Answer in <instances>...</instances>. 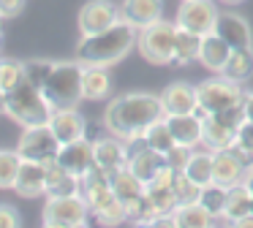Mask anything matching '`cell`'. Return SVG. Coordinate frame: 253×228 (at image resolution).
<instances>
[{"mask_svg":"<svg viewBox=\"0 0 253 228\" xmlns=\"http://www.w3.org/2000/svg\"><path fill=\"white\" fill-rule=\"evenodd\" d=\"M0 43H3V36H0Z\"/></svg>","mask_w":253,"mask_h":228,"instance_id":"c3c4849f","label":"cell"},{"mask_svg":"<svg viewBox=\"0 0 253 228\" xmlns=\"http://www.w3.org/2000/svg\"><path fill=\"white\" fill-rule=\"evenodd\" d=\"M17 150L25 160L49 163V160H55L57 152H60V139L55 136L52 125H33V128H25V133L19 136Z\"/></svg>","mask_w":253,"mask_h":228,"instance_id":"30bf717a","label":"cell"},{"mask_svg":"<svg viewBox=\"0 0 253 228\" xmlns=\"http://www.w3.org/2000/svg\"><path fill=\"white\" fill-rule=\"evenodd\" d=\"M139 41V30L120 19L112 27L95 33V36H82L77 43V60L79 63H93V65H112L117 60H123Z\"/></svg>","mask_w":253,"mask_h":228,"instance_id":"7a4b0ae2","label":"cell"},{"mask_svg":"<svg viewBox=\"0 0 253 228\" xmlns=\"http://www.w3.org/2000/svg\"><path fill=\"white\" fill-rule=\"evenodd\" d=\"M82 68L84 65L71 63V60H63V63H55L49 79L44 84V95L49 98V103L55 109H71L77 106L84 98L82 92Z\"/></svg>","mask_w":253,"mask_h":228,"instance_id":"5b68a950","label":"cell"},{"mask_svg":"<svg viewBox=\"0 0 253 228\" xmlns=\"http://www.w3.org/2000/svg\"><path fill=\"white\" fill-rule=\"evenodd\" d=\"M120 19V8L112 0H87L79 8V33L82 36H95V33L112 27Z\"/></svg>","mask_w":253,"mask_h":228,"instance_id":"7c38bea8","label":"cell"},{"mask_svg":"<svg viewBox=\"0 0 253 228\" xmlns=\"http://www.w3.org/2000/svg\"><path fill=\"white\" fill-rule=\"evenodd\" d=\"M120 16L131 22L136 30H142V27L164 19V0H123Z\"/></svg>","mask_w":253,"mask_h":228,"instance_id":"e0dca14e","label":"cell"},{"mask_svg":"<svg viewBox=\"0 0 253 228\" xmlns=\"http://www.w3.org/2000/svg\"><path fill=\"white\" fill-rule=\"evenodd\" d=\"M49 125H52V130H55V136L60 139V144L74 141V139H82L84 130H87V119L77 112V106H71V109H55Z\"/></svg>","mask_w":253,"mask_h":228,"instance_id":"ffe728a7","label":"cell"},{"mask_svg":"<svg viewBox=\"0 0 253 228\" xmlns=\"http://www.w3.org/2000/svg\"><path fill=\"white\" fill-rule=\"evenodd\" d=\"M161 101H164L166 114H188L196 112L199 106V90L188 81H174L161 92Z\"/></svg>","mask_w":253,"mask_h":228,"instance_id":"ac0fdd59","label":"cell"},{"mask_svg":"<svg viewBox=\"0 0 253 228\" xmlns=\"http://www.w3.org/2000/svg\"><path fill=\"white\" fill-rule=\"evenodd\" d=\"M171 188H174V195H177V201H180V204H193V201H199V195H202V185L193 182V179L185 174V168L174 171ZM180 204H177V206H180Z\"/></svg>","mask_w":253,"mask_h":228,"instance_id":"8d00e7d4","label":"cell"},{"mask_svg":"<svg viewBox=\"0 0 253 228\" xmlns=\"http://www.w3.org/2000/svg\"><path fill=\"white\" fill-rule=\"evenodd\" d=\"M251 212H253V204H251Z\"/></svg>","mask_w":253,"mask_h":228,"instance_id":"681fc988","label":"cell"},{"mask_svg":"<svg viewBox=\"0 0 253 228\" xmlns=\"http://www.w3.org/2000/svg\"><path fill=\"white\" fill-rule=\"evenodd\" d=\"M220 3H242V0H220Z\"/></svg>","mask_w":253,"mask_h":228,"instance_id":"bcb514c9","label":"cell"},{"mask_svg":"<svg viewBox=\"0 0 253 228\" xmlns=\"http://www.w3.org/2000/svg\"><path fill=\"white\" fill-rule=\"evenodd\" d=\"M191 155H193V147H185V144H174L169 152H166V163H169L171 168H185L188 166V160H191Z\"/></svg>","mask_w":253,"mask_h":228,"instance_id":"ab89813d","label":"cell"},{"mask_svg":"<svg viewBox=\"0 0 253 228\" xmlns=\"http://www.w3.org/2000/svg\"><path fill=\"white\" fill-rule=\"evenodd\" d=\"M0 114H8V92L0 90Z\"/></svg>","mask_w":253,"mask_h":228,"instance_id":"ee69618b","label":"cell"},{"mask_svg":"<svg viewBox=\"0 0 253 228\" xmlns=\"http://www.w3.org/2000/svg\"><path fill=\"white\" fill-rule=\"evenodd\" d=\"M242 182H245V185H248V190L253 193V166H248V171H245V179H242Z\"/></svg>","mask_w":253,"mask_h":228,"instance_id":"f6af8a7d","label":"cell"},{"mask_svg":"<svg viewBox=\"0 0 253 228\" xmlns=\"http://www.w3.org/2000/svg\"><path fill=\"white\" fill-rule=\"evenodd\" d=\"M55 106L49 98L44 95L41 87H33L30 81H22L17 90L8 92V117L19 122L22 128H33V125H49Z\"/></svg>","mask_w":253,"mask_h":228,"instance_id":"277c9868","label":"cell"},{"mask_svg":"<svg viewBox=\"0 0 253 228\" xmlns=\"http://www.w3.org/2000/svg\"><path fill=\"white\" fill-rule=\"evenodd\" d=\"M215 33L229 43L231 49H251L253 38H251V27L240 14H218L215 22Z\"/></svg>","mask_w":253,"mask_h":228,"instance_id":"d6986e66","label":"cell"},{"mask_svg":"<svg viewBox=\"0 0 253 228\" xmlns=\"http://www.w3.org/2000/svg\"><path fill=\"white\" fill-rule=\"evenodd\" d=\"M215 22H218V8L212 5V0H182L180 11H177V25L188 27L199 36L212 33Z\"/></svg>","mask_w":253,"mask_h":228,"instance_id":"4fadbf2b","label":"cell"},{"mask_svg":"<svg viewBox=\"0 0 253 228\" xmlns=\"http://www.w3.org/2000/svg\"><path fill=\"white\" fill-rule=\"evenodd\" d=\"M82 92L90 101H101L109 95L112 90V76H109V65H93V63H82Z\"/></svg>","mask_w":253,"mask_h":228,"instance_id":"d4e9b609","label":"cell"},{"mask_svg":"<svg viewBox=\"0 0 253 228\" xmlns=\"http://www.w3.org/2000/svg\"><path fill=\"white\" fill-rule=\"evenodd\" d=\"M0 19H3V16H0ZM0 36H3V25H0Z\"/></svg>","mask_w":253,"mask_h":228,"instance_id":"7dc6e473","label":"cell"},{"mask_svg":"<svg viewBox=\"0 0 253 228\" xmlns=\"http://www.w3.org/2000/svg\"><path fill=\"white\" fill-rule=\"evenodd\" d=\"M90 204L82 193L74 195H46L44 206V226L46 228H74V226H87Z\"/></svg>","mask_w":253,"mask_h":228,"instance_id":"ba28073f","label":"cell"},{"mask_svg":"<svg viewBox=\"0 0 253 228\" xmlns=\"http://www.w3.org/2000/svg\"><path fill=\"white\" fill-rule=\"evenodd\" d=\"M220 76L237 81V84L248 81L253 76V49H231V54H229V60H226Z\"/></svg>","mask_w":253,"mask_h":228,"instance_id":"83f0119b","label":"cell"},{"mask_svg":"<svg viewBox=\"0 0 253 228\" xmlns=\"http://www.w3.org/2000/svg\"><path fill=\"white\" fill-rule=\"evenodd\" d=\"M57 160H60V166L66 171H71L74 177L82 179L95 166V141H87L84 136L82 139H74V141H66V144H60Z\"/></svg>","mask_w":253,"mask_h":228,"instance_id":"5bb4252c","label":"cell"},{"mask_svg":"<svg viewBox=\"0 0 253 228\" xmlns=\"http://www.w3.org/2000/svg\"><path fill=\"white\" fill-rule=\"evenodd\" d=\"M202 38L199 33L188 30V27L177 25V41H174V63L177 65H188L193 60H199L202 54Z\"/></svg>","mask_w":253,"mask_h":228,"instance_id":"f1b7e54d","label":"cell"},{"mask_svg":"<svg viewBox=\"0 0 253 228\" xmlns=\"http://www.w3.org/2000/svg\"><path fill=\"white\" fill-rule=\"evenodd\" d=\"M242 106H245V119H251V122H253V92H251V95L245 92V103H242Z\"/></svg>","mask_w":253,"mask_h":228,"instance_id":"7bdbcfd3","label":"cell"},{"mask_svg":"<svg viewBox=\"0 0 253 228\" xmlns=\"http://www.w3.org/2000/svg\"><path fill=\"white\" fill-rule=\"evenodd\" d=\"M226 193H229V188H223V185H218V182H207L202 188L199 204H202L212 217H220V215H226Z\"/></svg>","mask_w":253,"mask_h":228,"instance_id":"d6a6232c","label":"cell"},{"mask_svg":"<svg viewBox=\"0 0 253 228\" xmlns=\"http://www.w3.org/2000/svg\"><path fill=\"white\" fill-rule=\"evenodd\" d=\"M95 166H101L104 171H117V168L128 166L126 157V141L117 136H106V139L95 141Z\"/></svg>","mask_w":253,"mask_h":228,"instance_id":"603a6c76","label":"cell"},{"mask_svg":"<svg viewBox=\"0 0 253 228\" xmlns=\"http://www.w3.org/2000/svg\"><path fill=\"white\" fill-rule=\"evenodd\" d=\"M196 90H199V106H196L199 117H207V114H215V112H223V109L245 103V92L240 90V84L226 79V76L202 81Z\"/></svg>","mask_w":253,"mask_h":228,"instance_id":"9c48e42d","label":"cell"},{"mask_svg":"<svg viewBox=\"0 0 253 228\" xmlns=\"http://www.w3.org/2000/svg\"><path fill=\"white\" fill-rule=\"evenodd\" d=\"M82 195L87 198L93 215L104 226H115V223L126 220V206L120 204L115 188H112V174L104 171L101 166H93L82 177Z\"/></svg>","mask_w":253,"mask_h":228,"instance_id":"3957f363","label":"cell"},{"mask_svg":"<svg viewBox=\"0 0 253 228\" xmlns=\"http://www.w3.org/2000/svg\"><path fill=\"white\" fill-rule=\"evenodd\" d=\"M52 68H55L52 60H28V63H25V81H30L33 87H41V90H44Z\"/></svg>","mask_w":253,"mask_h":228,"instance_id":"74e56055","label":"cell"},{"mask_svg":"<svg viewBox=\"0 0 253 228\" xmlns=\"http://www.w3.org/2000/svg\"><path fill=\"white\" fill-rule=\"evenodd\" d=\"M164 166H166V155L158 152V150H153V147H144L142 152H136L133 157H128V168H131L144 185H147Z\"/></svg>","mask_w":253,"mask_h":228,"instance_id":"4316f807","label":"cell"},{"mask_svg":"<svg viewBox=\"0 0 253 228\" xmlns=\"http://www.w3.org/2000/svg\"><path fill=\"white\" fill-rule=\"evenodd\" d=\"M253 157L242 155L240 150L229 147V150H218L212 160V182L223 185V188H234L245 179L248 166H253Z\"/></svg>","mask_w":253,"mask_h":228,"instance_id":"8fae6325","label":"cell"},{"mask_svg":"<svg viewBox=\"0 0 253 228\" xmlns=\"http://www.w3.org/2000/svg\"><path fill=\"white\" fill-rule=\"evenodd\" d=\"M171 215H174L177 228H204V226H212V215H210L199 201H193V204H180Z\"/></svg>","mask_w":253,"mask_h":228,"instance_id":"4dcf8cb0","label":"cell"},{"mask_svg":"<svg viewBox=\"0 0 253 228\" xmlns=\"http://www.w3.org/2000/svg\"><path fill=\"white\" fill-rule=\"evenodd\" d=\"M25 81V63L11 57H0V90L11 92Z\"/></svg>","mask_w":253,"mask_h":228,"instance_id":"d590c367","label":"cell"},{"mask_svg":"<svg viewBox=\"0 0 253 228\" xmlns=\"http://www.w3.org/2000/svg\"><path fill=\"white\" fill-rule=\"evenodd\" d=\"M82 193V179L60 166V160L46 163V195H74Z\"/></svg>","mask_w":253,"mask_h":228,"instance_id":"cb8c5ba5","label":"cell"},{"mask_svg":"<svg viewBox=\"0 0 253 228\" xmlns=\"http://www.w3.org/2000/svg\"><path fill=\"white\" fill-rule=\"evenodd\" d=\"M144 139H147V144L153 147V150H158V152H169L171 147L177 144L174 141V136H171V128H169V122H166V117H161V119H155L153 125H150L147 130H144Z\"/></svg>","mask_w":253,"mask_h":228,"instance_id":"e575fe53","label":"cell"},{"mask_svg":"<svg viewBox=\"0 0 253 228\" xmlns=\"http://www.w3.org/2000/svg\"><path fill=\"white\" fill-rule=\"evenodd\" d=\"M174 41H177V22H153L139 30V52L153 65L174 63Z\"/></svg>","mask_w":253,"mask_h":228,"instance_id":"52a82bcc","label":"cell"},{"mask_svg":"<svg viewBox=\"0 0 253 228\" xmlns=\"http://www.w3.org/2000/svg\"><path fill=\"white\" fill-rule=\"evenodd\" d=\"M229 54H231V46L215 30L207 33V36L202 38V54H199V63H202L204 68L218 71V74H220L223 65H226V60H229Z\"/></svg>","mask_w":253,"mask_h":228,"instance_id":"484cf974","label":"cell"},{"mask_svg":"<svg viewBox=\"0 0 253 228\" xmlns=\"http://www.w3.org/2000/svg\"><path fill=\"white\" fill-rule=\"evenodd\" d=\"M234 150H240L242 155L253 157V122H251V119H245V122L240 125V130H237Z\"/></svg>","mask_w":253,"mask_h":228,"instance_id":"f35d334b","label":"cell"},{"mask_svg":"<svg viewBox=\"0 0 253 228\" xmlns=\"http://www.w3.org/2000/svg\"><path fill=\"white\" fill-rule=\"evenodd\" d=\"M19 166H22L19 150H0V190H14Z\"/></svg>","mask_w":253,"mask_h":228,"instance_id":"836d02e7","label":"cell"},{"mask_svg":"<svg viewBox=\"0 0 253 228\" xmlns=\"http://www.w3.org/2000/svg\"><path fill=\"white\" fill-rule=\"evenodd\" d=\"M212 160H215L212 150H202V152L193 150L191 160H188V166H185V174L193 182H199L204 188L207 182H212Z\"/></svg>","mask_w":253,"mask_h":228,"instance_id":"1f68e13d","label":"cell"},{"mask_svg":"<svg viewBox=\"0 0 253 228\" xmlns=\"http://www.w3.org/2000/svg\"><path fill=\"white\" fill-rule=\"evenodd\" d=\"M166 117V109L161 95H150V92H131V95H120L109 101L104 112L106 130L117 139H133V136H144V130L155 122V119Z\"/></svg>","mask_w":253,"mask_h":228,"instance_id":"6da1fadb","label":"cell"},{"mask_svg":"<svg viewBox=\"0 0 253 228\" xmlns=\"http://www.w3.org/2000/svg\"><path fill=\"white\" fill-rule=\"evenodd\" d=\"M166 122H169L171 136H174L177 144H185V147L202 144V117H199L196 112H188V114H166Z\"/></svg>","mask_w":253,"mask_h":228,"instance_id":"7402d4cb","label":"cell"},{"mask_svg":"<svg viewBox=\"0 0 253 228\" xmlns=\"http://www.w3.org/2000/svg\"><path fill=\"white\" fill-rule=\"evenodd\" d=\"M112 188H115V193H117V198H120V204L126 206V212L131 209L136 201L144 198V182H142V179H139L128 166H123V168H117V171H112Z\"/></svg>","mask_w":253,"mask_h":228,"instance_id":"44dd1931","label":"cell"},{"mask_svg":"<svg viewBox=\"0 0 253 228\" xmlns=\"http://www.w3.org/2000/svg\"><path fill=\"white\" fill-rule=\"evenodd\" d=\"M174 171H177V168H171L169 163H166V166L161 168V171L155 174L147 185H144V195L153 201V206H155L158 215H171V212L177 209V204H180L177 195H174V188H171Z\"/></svg>","mask_w":253,"mask_h":228,"instance_id":"9a60e30c","label":"cell"},{"mask_svg":"<svg viewBox=\"0 0 253 228\" xmlns=\"http://www.w3.org/2000/svg\"><path fill=\"white\" fill-rule=\"evenodd\" d=\"M251 204H253V193L248 190L245 182L229 188V193H226V217L231 220V226H234L240 217L251 215Z\"/></svg>","mask_w":253,"mask_h":228,"instance_id":"f546056e","label":"cell"},{"mask_svg":"<svg viewBox=\"0 0 253 228\" xmlns=\"http://www.w3.org/2000/svg\"><path fill=\"white\" fill-rule=\"evenodd\" d=\"M245 122V106H231L202 117V144L207 150H229L237 141V130Z\"/></svg>","mask_w":253,"mask_h":228,"instance_id":"8992f818","label":"cell"},{"mask_svg":"<svg viewBox=\"0 0 253 228\" xmlns=\"http://www.w3.org/2000/svg\"><path fill=\"white\" fill-rule=\"evenodd\" d=\"M14 190H17L22 198H36V195H44L46 193V163H41V160H25V157H22V166H19Z\"/></svg>","mask_w":253,"mask_h":228,"instance_id":"2e32d148","label":"cell"},{"mask_svg":"<svg viewBox=\"0 0 253 228\" xmlns=\"http://www.w3.org/2000/svg\"><path fill=\"white\" fill-rule=\"evenodd\" d=\"M22 226V215L14 206L0 204V228H19Z\"/></svg>","mask_w":253,"mask_h":228,"instance_id":"60d3db41","label":"cell"},{"mask_svg":"<svg viewBox=\"0 0 253 228\" xmlns=\"http://www.w3.org/2000/svg\"><path fill=\"white\" fill-rule=\"evenodd\" d=\"M22 8H25V0H0V16H3V19L17 16Z\"/></svg>","mask_w":253,"mask_h":228,"instance_id":"b9f144b4","label":"cell"}]
</instances>
